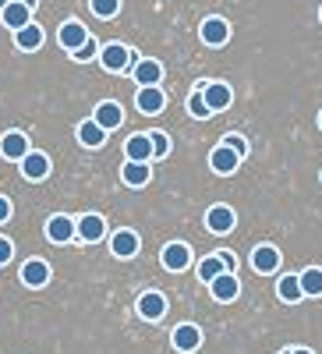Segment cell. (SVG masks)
Returning a JSON list of instances; mask_svg holds the SVG:
<instances>
[{
	"instance_id": "cell-19",
	"label": "cell",
	"mask_w": 322,
	"mask_h": 354,
	"mask_svg": "<svg viewBox=\"0 0 322 354\" xmlns=\"http://www.w3.org/2000/svg\"><path fill=\"white\" fill-rule=\"evenodd\" d=\"M110 252L117 259H131L138 252V234L135 230H117L113 238H110Z\"/></svg>"
},
{
	"instance_id": "cell-35",
	"label": "cell",
	"mask_w": 322,
	"mask_h": 354,
	"mask_svg": "<svg viewBox=\"0 0 322 354\" xmlns=\"http://www.w3.org/2000/svg\"><path fill=\"white\" fill-rule=\"evenodd\" d=\"M4 220H11V202L0 195V223H4Z\"/></svg>"
},
{
	"instance_id": "cell-23",
	"label": "cell",
	"mask_w": 322,
	"mask_h": 354,
	"mask_svg": "<svg viewBox=\"0 0 322 354\" xmlns=\"http://www.w3.org/2000/svg\"><path fill=\"white\" fill-rule=\"evenodd\" d=\"M163 78V64L160 61H138L135 64V82L138 85H160Z\"/></svg>"
},
{
	"instance_id": "cell-34",
	"label": "cell",
	"mask_w": 322,
	"mask_h": 354,
	"mask_svg": "<svg viewBox=\"0 0 322 354\" xmlns=\"http://www.w3.org/2000/svg\"><path fill=\"white\" fill-rule=\"evenodd\" d=\"M11 255H15V245H11L8 238H0V266H8Z\"/></svg>"
},
{
	"instance_id": "cell-11",
	"label": "cell",
	"mask_w": 322,
	"mask_h": 354,
	"mask_svg": "<svg viewBox=\"0 0 322 354\" xmlns=\"http://www.w3.org/2000/svg\"><path fill=\"white\" fill-rule=\"evenodd\" d=\"M230 39V25L223 18H206L202 21V43L206 46H223Z\"/></svg>"
},
{
	"instance_id": "cell-28",
	"label": "cell",
	"mask_w": 322,
	"mask_h": 354,
	"mask_svg": "<svg viewBox=\"0 0 322 354\" xmlns=\"http://www.w3.org/2000/svg\"><path fill=\"white\" fill-rule=\"evenodd\" d=\"M298 280H301V294H308V298H319V294H322V270H319V266L305 270Z\"/></svg>"
},
{
	"instance_id": "cell-10",
	"label": "cell",
	"mask_w": 322,
	"mask_h": 354,
	"mask_svg": "<svg viewBox=\"0 0 322 354\" xmlns=\"http://www.w3.org/2000/svg\"><path fill=\"white\" fill-rule=\"evenodd\" d=\"M276 266H280V252L273 248V245H258L255 252H252V270L255 273H276Z\"/></svg>"
},
{
	"instance_id": "cell-29",
	"label": "cell",
	"mask_w": 322,
	"mask_h": 354,
	"mask_svg": "<svg viewBox=\"0 0 322 354\" xmlns=\"http://www.w3.org/2000/svg\"><path fill=\"white\" fill-rule=\"evenodd\" d=\"M89 8H93L96 18H113L121 11V0H89Z\"/></svg>"
},
{
	"instance_id": "cell-22",
	"label": "cell",
	"mask_w": 322,
	"mask_h": 354,
	"mask_svg": "<svg viewBox=\"0 0 322 354\" xmlns=\"http://www.w3.org/2000/svg\"><path fill=\"white\" fill-rule=\"evenodd\" d=\"M121 177H124V185L142 188V185H149L153 170H149V163H135V160H128V163H124V170H121Z\"/></svg>"
},
{
	"instance_id": "cell-4",
	"label": "cell",
	"mask_w": 322,
	"mask_h": 354,
	"mask_svg": "<svg viewBox=\"0 0 322 354\" xmlns=\"http://www.w3.org/2000/svg\"><path fill=\"white\" fill-rule=\"evenodd\" d=\"M106 234V220L103 216H96V213H85L82 220H75V238H82V241H100Z\"/></svg>"
},
{
	"instance_id": "cell-39",
	"label": "cell",
	"mask_w": 322,
	"mask_h": 354,
	"mask_svg": "<svg viewBox=\"0 0 322 354\" xmlns=\"http://www.w3.org/2000/svg\"><path fill=\"white\" fill-rule=\"evenodd\" d=\"M319 18H322V11H319Z\"/></svg>"
},
{
	"instance_id": "cell-17",
	"label": "cell",
	"mask_w": 322,
	"mask_h": 354,
	"mask_svg": "<svg viewBox=\"0 0 322 354\" xmlns=\"http://www.w3.org/2000/svg\"><path fill=\"white\" fill-rule=\"evenodd\" d=\"M21 174L28 177V181H43V177L50 174V160H46L43 153H32V149H28V153L21 156Z\"/></svg>"
},
{
	"instance_id": "cell-32",
	"label": "cell",
	"mask_w": 322,
	"mask_h": 354,
	"mask_svg": "<svg viewBox=\"0 0 322 354\" xmlns=\"http://www.w3.org/2000/svg\"><path fill=\"white\" fill-rule=\"evenodd\" d=\"M96 50H100V46H96V39H85V43H82V46H78V50H75L71 57H75V61H82V64H85V61H93V57H96Z\"/></svg>"
},
{
	"instance_id": "cell-20",
	"label": "cell",
	"mask_w": 322,
	"mask_h": 354,
	"mask_svg": "<svg viewBox=\"0 0 322 354\" xmlns=\"http://www.w3.org/2000/svg\"><path fill=\"white\" fill-rule=\"evenodd\" d=\"M57 39H61V46H64L68 53H75L85 39H89V32H85L82 21H64V25H61V36H57Z\"/></svg>"
},
{
	"instance_id": "cell-33",
	"label": "cell",
	"mask_w": 322,
	"mask_h": 354,
	"mask_svg": "<svg viewBox=\"0 0 322 354\" xmlns=\"http://www.w3.org/2000/svg\"><path fill=\"white\" fill-rule=\"evenodd\" d=\"M223 145H230V149H234V153H238L241 160L248 156V142H245L241 135H227V138H223Z\"/></svg>"
},
{
	"instance_id": "cell-21",
	"label": "cell",
	"mask_w": 322,
	"mask_h": 354,
	"mask_svg": "<svg viewBox=\"0 0 322 354\" xmlns=\"http://www.w3.org/2000/svg\"><path fill=\"white\" fill-rule=\"evenodd\" d=\"M206 227L213 234H230L234 230V209L230 205H213V209L206 213Z\"/></svg>"
},
{
	"instance_id": "cell-9",
	"label": "cell",
	"mask_w": 322,
	"mask_h": 354,
	"mask_svg": "<svg viewBox=\"0 0 322 354\" xmlns=\"http://www.w3.org/2000/svg\"><path fill=\"white\" fill-rule=\"evenodd\" d=\"M93 121L103 128V131H113V128H121V121H124V110H121V103H100L96 106V113H93Z\"/></svg>"
},
{
	"instance_id": "cell-6",
	"label": "cell",
	"mask_w": 322,
	"mask_h": 354,
	"mask_svg": "<svg viewBox=\"0 0 322 354\" xmlns=\"http://www.w3.org/2000/svg\"><path fill=\"white\" fill-rule=\"evenodd\" d=\"M135 103H138L142 113H160V110L167 106V96H163V88H160V85H138Z\"/></svg>"
},
{
	"instance_id": "cell-5",
	"label": "cell",
	"mask_w": 322,
	"mask_h": 354,
	"mask_svg": "<svg viewBox=\"0 0 322 354\" xmlns=\"http://www.w3.org/2000/svg\"><path fill=\"white\" fill-rule=\"evenodd\" d=\"M138 315L149 319V322H160L167 315V298H163L160 290H145L142 298H138Z\"/></svg>"
},
{
	"instance_id": "cell-1",
	"label": "cell",
	"mask_w": 322,
	"mask_h": 354,
	"mask_svg": "<svg viewBox=\"0 0 322 354\" xmlns=\"http://www.w3.org/2000/svg\"><path fill=\"white\" fill-rule=\"evenodd\" d=\"M198 88H202V100H206L209 113L227 110V106L234 103V93H230V85H227V82H202Z\"/></svg>"
},
{
	"instance_id": "cell-36",
	"label": "cell",
	"mask_w": 322,
	"mask_h": 354,
	"mask_svg": "<svg viewBox=\"0 0 322 354\" xmlns=\"http://www.w3.org/2000/svg\"><path fill=\"white\" fill-rule=\"evenodd\" d=\"M287 354H312V351H305V347H294V351H287Z\"/></svg>"
},
{
	"instance_id": "cell-13",
	"label": "cell",
	"mask_w": 322,
	"mask_h": 354,
	"mask_svg": "<svg viewBox=\"0 0 322 354\" xmlns=\"http://www.w3.org/2000/svg\"><path fill=\"white\" fill-rule=\"evenodd\" d=\"M46 238H50L53 245H68V241L75 238V220H71V216H50Z\"/></svg>"
},
{
	"instance_id": "cell-16",
	"label": "cell",
	"mask_w": 322,
	"mask_h": 354,
	"mask_svg": "<svg viewBox=\"0 0 322 354\" xmlns=\"http://www.w3.org/2000/svg\"><path fill=\"white\" fill-rule=\"evenodd\" d=\"M25 153H28V138L21 131H8L4 138H0V156H4V160H18L21 163Z\"/></svg>"
},
{
	"instance_id": "cell-30",
	"label": "cell",
	"mask_w": 322,
	"mask_h": 354,
	"mask_svg": "<svg viewBox=\"0 0 322 354\" xmlns=\"http://www.w3.org/2000/svg\"><path fill=\"white\" fill-rule=\"evenodd\" d=\"M188 113L198 117V121H202V117H209V106H206V100H202V88H195V93L188 96Z\"/></svg>"
},
{
	"instance_id": "cell-38",
	"label": "cell",
	"mask_w": 322,
	"mask_h": 354,
	"mask_svg": "<svg viewBox=\"0 0 322 354\" xmlns=\"http://www.w3.org/2000/svg\"><path fill=\"white\" fill-rule=\"evenodd\" d=\"M319 128H322V113H319Z\"/></svg>"
},
{
	"instance_id": "cell-26",
	"label": "cell",
	"mask_w": 322,
	"mask_h": 354,
	"mask_svg": "<svg viewBox=\"0 0 322 354\" xmlns=\"http://www.w3.org/2000/svg\"><path fill=\"white\" fill-rule=\"evenodd\" d=\"M223 270H227V266H223L220 252H216V255H206V259L198 262V280H202V283H213V280H216Z\"/></svg>"
},
{
	"instance_id": "cell-18",
	"label": "cell",
	"mask_w": 322,
	"mask_h": 354,
	"mask_svg": "<svg viewBox=\"0 0 322 354\" xmlns=\"http://www.w3.org/2000/svg\"><path fill=\"white\" fill-rule=\"evenodd\" d=\"M124 156L135 160V163H149V160H153V142H149V135H131V138L124 142Z\"/></svg>"
},
{
	"instance_id": "cell-14",
	"label": "cell",
	"mask_w": 322,
	"mask_h": 354,
	"mask_svg": "<svg viewBox=\"0 0 322 354\" xmlns=\"http://www.w3.org/2000/svg\"><path fill=\"white\" fill-rule=\"evenodd\" d=\"M46 280H50V266L43 259H28L21 266V283L25 287H46Z\"/></svg>"
},
{
	"instance_id": "cell-7",
	"label": "cell",
	"mask_w": 322,
	"mask_h": 354,
	"mask_svg": "<svg viewBox=\"0 0 322 354\" xmlns=\"http://www.w3.org/2000/svg\"><path fill=\"white\" fill-rule=\"evenodd\" d=\"M209 167H213L216 174H234V170H238V167H241V156H238V153H234V149H230V145H223V142H220V145H216V149L209 153Z\"/></svg>"
},
{
	"instance_id": "cell-27",
	"label": "cell",
	"mask_w": 322,
	"mask_h": 354,
	"mask_svg": "<svg viewBox=\"0 0 322 354\" xmlns=\"http://www.w3.org/2000/svg\"><path fill=\"white\" fill-rule=\"evenodd\" d=\"M276 290H280V301H287V305H294V301H301L305 294H301V280L298 277H283L280 283H276Z\"/></svg>"
},
{
	"instance_id": "cell-37",
	"label": "cell",
	"mask_w": 322,
	"mask_h": 354,
	"mask_svg": "<svg viewBox=\"0 0 322 354\" xmlns=\"http://www.w3.org/2000/svg\"><path fill=\"white\" fill-rule=\"evenodd\" d=\"M21 4H25V8H36V4H39V0H21Z\"/></svg>"
},
{
	"instance_id": "cell-8",
	"label": "cell",
	"mask_w": 322,
	"mask_h": 354,
	"mask_svg": "<svg viewBox=\"0 0 322 354\" xmlns=\"http://www.w3.org/2000/svg\"><path fill=\"white\" fill-rule=\"evenodd\" d=\"M209 290H213L216 301H234V298L241 294V283H238V277H234L230 270H223V273L209 283Z\"/></svg>"
},
{
	"instance_id": "cell-25",
	"label": "cell",
	"mask_w": 322,
	"mask_h": 354,
	"mask_svg": "<svg viewBox=\"0 0 322 354\" xmlns=\"http://www.w3.org/2000/svg\"><path fill=\"white\" fill-rule=\"evenodd\" d=\"M78 142L89 145V149H100V145L106 142V131L96 121H85V124H78Z\"/></svg>"
},
{
	"instance_id": "cell-3",
	"label": "cell",
	"mask_w": 322,
	"mask_h": 354,
	"mask_svg": "<svg viewBox=\"0 0 322 354\" xmlns=\"http://www.w3.org/2000/svg\"><path fill=\"white\" fill-rule=\"evenodd\" d=\"M163 266H167L170 273H184L188 266H191V248L184 241H170L163 248Z\"/></svg>"
},
{
	"instance_id": "cell-24",
	"label": "cell",
	"mask_w": 322,
	"mask_h": 354,
	"mask_svg": "<svg viewBox=\"0 0 322 354\" xmlns=\"http://www.w3.org/2000/svg\"><path fill=\"white\" fill-rule=\"evenodd\" d=\"M15 43H18V50H39L43 46V28L28 21L25 28H18V32H15Z\"/></svg>"
},
{
	"instance_id": "cell-12",
	"label": "cell",
	"mask_w": 322,
	"mask_h": 354,
	"mask_svg": "<svg viewBox=\"0 0 322 354\" xmlns=\"http://www.w3.org/2000/svg\"><path fill=\"white\" fill-rule=\"evenodd\" d=\"M170 340H173V347H178V351L191 354V351H198V344H202V330L191 326V322H184V326H178V330L170 333Z\"/></svg>"
},
{
	"instance_id": "cell-15",
	"label": "cell",
	"mask_w": 322,
	"mask_h": 354,
	"mask_svg": "<svg viewBox=\"0 0 322 354\" xmlns=\"http://www.w3.org/2000/svg\"><path fill=\"white\" fill-rule=\"evenodd\" d=\"M0 18H4V25L8 28H25L28 21H32V8H25L21 0H11V4H4V11H0Z\"/></svg>"
},
{
	"instance_id": "cell-31",
	"label": "cell",
	"mask_w": 322,
	"mask_h": 354,
	"mask_svg": "<svg viewBox=\"0 0 322 354\" xmlns=\"http://www.w3.org/2000/svg\"><path fill=\"white\" fill-rule=\"evenodd\" d=\"M149 142H153V160H163V156L170 153V138H167L163 131H153Z\"/></svg>"
},
{
	"instance_id": "cell-2",
	"label": "cell",
	"mask_w": 322,
	"mask_h": 354,
	"mask_svg": "<svg viewBox=\"0 0 322 354\" xmlns=\"http://www.w3.org/2000/svg\"><path fill=\"white\" fill-rule=\"evenodd\" d=\"M131 57H135V53H131L124 43H106V46L100 50V64H103L106 71H113V75H117V71H128Z\"/></svg>"
}]
</instances>
